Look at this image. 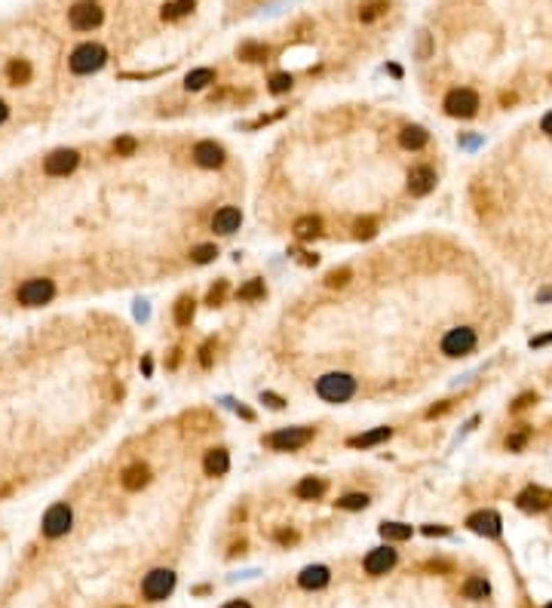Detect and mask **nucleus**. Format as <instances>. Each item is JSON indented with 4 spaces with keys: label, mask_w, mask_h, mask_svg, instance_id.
Instances as JSON below:
<instances>
[{
    "label": "nucleus",
    "mask_w": 552,
    "mask_h": 608,
    "mask_svg": "<svg viewBox=\"0 0 552 608\" xmlns=\"http://www.w3.org/2000/svg\"><path fill=\"white\" fill-rule=\"evenodd\" d=\"M316 394H320L325 403L341 406L356 394V378L347 372H329V375H322V378H316Z\"/></svg>",
    "instance_id": "obj_1"
},
{
    "label": "nucleus",
    "mask_w": 552,
    "mask_h": 608,
    "mask_svg": "<svg viewBox=\"0 0 552 608\" xmlns=\"http://www.w3.org/2000/svg\"><path fill=\"white\" fill-rule=\"evenodd\" d=\"M52 295H56V286H52V280H46V276L25 280L19 286V292H15L19 304H25V307H40L46 302H52Z\"/></svg>",
    "instance_id": "obj_6"
},
{
    "label": "nucleus",
    "mask_w": 552,
    "mask_h": 608,
    "mask_svg": "<svg viewBox=\"0 0 552 608\" xmlns=\"http://www.w3.org/2000/svg\"><path fill=\"white\" fill-rule=\"evenodd\" d=\"M239 225H243V212H239L237 206H221V209L215 212V218H212V230L215 234H221V237L239 230Z\"/></svg>",
    "instance_id": "obj_17"
},
{
    "label": "nucleus",
    "mask_w": 552,
    "mask_h": 608,
    "mask_svg": "<svg viewBox=\"0 0 552 608\" xmlns=\"http://www.w3.org/2000/svg\"><path fill=\"white\" fill-rule=\"evenodd\" d=\"M540 129H543V133H546V135H552V111H549L546 117L540 120Z\"/></svg>",
    "instance_id": "obj_50"
},
{
    "label": "nucleus",
    "mask_w": 552,
    "mask_h": 608,
    "mask_svg": "<svg viewBox=\"0 0 552 608\" xmlns=\"http://www.w3.org/2000/svg\"><path fill=\"white\" fill-rule=\"evenodd\" d=\"M221 608H252L246 602V599H233V602H227V605H221Z\"/></svg>",
    "instance_id": "obj_51"
},
{
    "label": "nucleus",
    "mask_w": 552,
    "mask_h": 608,
    "mask_svg": "<svg viewBox=\"0 0 552 608\" xmlns=\"http://www.w3.org/2000/svg\"><path fill=\"white\" fill-rule=\"evenodd\" d=\"M442 107H445L448 117H461V120H470L479 114V96L472 89H451L445 96V102H442Z\"/></svg>",
    "instance_id": "obj_4"
},
{
    "label": "nucleus",
    "mask_w": 552,
    "mask_h": 608,
    "mask_svg": "<svg viewBox=\"0 0 552 608\" xmlns=\"http://www.w3.org/2000/svg\"><path fill=\"white\" fill-rule=\"evenodd\" d=\"M172 313H175V322H178V326H191V322H193V313H197V302H193L191 295H181V298L175 302V311H172Z\"/></svg>",
    "instance_id": "obj_28"
},
{
    "label": "nucleus",
    "mask_w": 552,
    "mask_h": 608,
    "mask_svg": "<svg viewBox=\"0 0 552 608\" xmlns=\"http://www.w3.org/2000/svg\"><path fill=\"white\" fill-rule=\"evenodd\" d=\"M390 436H393V427H375V430H365V433L353 436V440H350V445H353V449H371V445L387 443Z\"/></svg>",
    "instance_id": "obj_23"
},
{
    "label": "nucleus",
    "mask_w": 552,
    "mask_h": 608,
    "mask_svg": "<svg viewBox=\"0 0 552 608\" xmlns=\"http://www.w3.org/2000/svg\"><path fill=\"white\" fill-rule=\"evenodd\" d=\"M353 230H356V237H359V240H371V237L378 234V221L365 215V218H359V221L353 225Z\"/></svg>",
    "instance_id": "obj_38"
},
{
    "label": "nucleus",
    "mask_w": 552,
    "mask_h": 608,
    "mask_svg": "<svg viewBox=\"0 0 552 608\" xmlns=\"http://www.w3.org/2000/svg\"><path fill=\"white\" fill-rule=\"evenodd\" d=\"M436 188V169L433 166H415L408 172V194L411 197H426Z\"/></svg>",
    "instance_id": "obj_14"
},
{
    "label": "nucleus",
    "mask_w": 552,
    "mask_h": 608,
    "mask_svg": "<svg viewBox=\"0 0 552 608\" xmlns=\"http://www.w3.org/2000/svg\"><path fill=\"white\" fill-rule=\"evenodd\" d=\"M224 160H227V151L221 148L218 142L206 138V142H197L193 144V163L203 166V169H221Z\"/></svg>",
    "instance_id": "obj_10"
},
{
    "label": "nucleus",
    "mask_w": 552,
    "mask_h": 608,
    "mask_svg": "<svg viewBox=\"0 0 552 608\" xmlns=\"http://www.w3.org/2000/svg\"><path fill=\"white\" fill-rule=\"evenodd\" d=\"M516 504H519V510H525V513H543L552 507V491L543 489V486H528L525 491H519Z\"/></svg>",
    "instance_id": "obj_11"
},
{
    "label": "nucleus",
    "mask_w": 552,
    "mask_h": 608,
    "mask_svg": "<svg viewBox=\"0 0 552 608\" xmlns=\"http://www.w3.org/2000/svg\"><path fill=\"white\" fill-rule=\"evenodd\" d=\"M362 565H365V572L375 574V578H378V574H387V572H390V568L396 565V550H393V547H378V550H371L368 556H365Z\"/></svg>",
    "instance_id": "obj_16"
},
{
    "label": "nucleus",
    "mask_w": 552,
    "mask_h": 608,
    "mask_svg": "<svg viewBox=\"0 0 552 608\" xmlns=\"http://www.w3.org/2000/svg\"><path fill=\"white\" fill-rule=\"evenodd\" d=\"M71 526H74V513H71V507L68 504H52L50 510L43 513V535L46 537H61V535H68L71 532Z\"/></svg>",
    "instance_id": "obj_9"
},
{
    "label": "nucleus",
    "mask_w": 552,
    "mask_h": 608,
    "mask_svg": "<svg viewBox=\"0 0 552 608\" xmlns=\"http://www.w3.org/2000/svg\"><path fill=\"white\" fill-rule=\"evenodd\" d=\"M261 403H267L270 409H276V412L285 409V399L279 396V394H270V390H264V394H261Z\"/></svg>",
    "instance_id": "obj_43"
},
{
    "label": "nucleus",
    "mask_w": 552,
    "mask_h": 608,
    "mask_svg": "<svg viewBox=\"0 0 552 608\" xmlns=\"http://www.w3.org/2000/svg\"><path fill=\"white\" fill-rule=\"evenodd\" d=\"M543 608H552V602H549V605H543Z\"/></svg>",
    "instance_id": "obj_56"
},
{
    "label": "nucleus",
    "mask_w": 552,
    "mask_h": 608,
    "mask_svg": "<svg viewBox=\"0 0 552 608\" xmlns=\"http://www.w3.org/2000/svg\"><path fill=\"white\" fill-rule=\"evenodd\" d=\"M528 440H531V430H528V427H519L516 433L507 436V449H509V452H522L525 445H528Z\"/></svg>",
    "instance_id": "obj_37"
},
{
    "label": "nucleus",
    "mask_w": 552,
    "mask_h": 608,
    "mask_svg": "<svg viewBox=\"0 0 552 608\" xmlns=\"http://www.w3.org/2000/svg\"><path fill=\"white\" fill-rule=\"evenodd\" d=\"M540 302H543V304H546V302H552V286L540 292Z\"/></svg>",
    "instance_id": "obj_53"
},
{
    "label": "nucleus",
    "mask_w": 552,
    "mask_h": 608,
    "mask_svg": "<svg viewBox=\"0 0 552 608\" xmlns=\"http://www.w3.org/2000/svg\"><path fill=\"white\" fill-rule=\"evenodd\" d=\"M172 590H175V572H169V568H154L142 581V593L147 602H163Z\"/></svg>",
    "instance_id": "obj_5"
},
{
    "label": "nucleus",
    "mask_w": 552,
    "mask_h": 608,
    "mask_svg": "<svg viewBox=\"0 0 552 608\" xmlns=\"http://www.w3.org/2000/svg\"><path fill=\"white\" fill-rule=\"evenodd\" d=\"M68 19H71V28H77V31H92V28L102 25L105 13L96 0H77L71 10H68Z\"/></svg>",
    "instance_id": "obj_7"
},
{
    "label": "nucleus",
    "mask_w": 552,
    "mask_h": 608,
    "mask_svg": "<svg viewBox=\"0 0 552 608\" xmlns=\"http://www.w3.org/2000/svg\"><path fill=\"white\" fill-rule=\"evenodd\" d=\"M181 427H184V433H191V436L209 433V430L215 427V415L209 409H191V412L181 415Z\"/></svg>",
    "instance_id": "obj_15"
},
{
    "label": "nucleus",
    "mask_w": 552,
    "mask_h": 608,
    "mask_svg": "<svg viewBox=\"0 0 552 608\" xmlns=\"http://www.w3.org/2000/svg\"><path fill=\"white\" fill-rule=\"evenodd\" d=\"M368 501H371V498L365 495V491H350V495L338 498V507H341V510H365Z\"/></svg>",
    "instance_id": "obj_35"
},
{
    "label": "nucleus",
    "mask_w": 552,
    "mask_h": 608,
    "mask_svg": "<svg viewBox=\"0 0 552 608\" xmlns=\"http://www.w3.org/2000/svg\"><path fill=\"white\" fill-rule=\"evenodd\" d=\"M426 142H430V133H426L424 126H417V123H411V126H402L399 144H402L405 151H421V148H426Z\"/></svg>",
    "instance_id": "obj_19"
},
{
    "label": "nucleus",
    "mask_w": 552,
    "mask_h": 608,
    "mask_svg": "<svg viewBox=\"0 0 552 608\" xmlns=\"http://www.w3.org/2000/svg\"><path fill=\"white\" fill-rule=\"evenodd\" d=\"M212 348H215V341H206L203 348H200V366L203 369L212 366Z\"/></svg>",
    "instance_id": "obj_45"
},
{
    "label": "nucleus",
    "mask_w": 552,
    "mask_h": 608,
    "mask_svg": "<svg viewBox=\"0 0 552 608\" xmlns=\"http://www.w3.org/2000/svg\"><path fill=\"white\" fill-rule=\"evenodd\" d=\"M276 541L279 544H294L298 541V532H294V528H283V532H276Z\"/></svg>",
    "instance_id": "obj_46"
},
{
    "label": "nucleus",
    "mask_w": 552,
    "mask_h": 608,
    "mask_svg": "<svg viewBox=\"0 0 552 608\" xmlns=\"http://www.w3.org/2000/svg\"><path fill=\"white\" fill-rule=\"evenodd\" d=\"M215 258H218V246L215 243H200V246H193L191 249L193 265H209V261H215Z\"/></svg>",
    "instance_id": "obj_34"
},
{
    "label": "nucleus",
    "mask_w": 552,
    "mask_h": 608,
    "mask_svg": "<svg viewBox=\"0 0 552 608\" xmlns=\"http://www.w3.org/2000/svg\"><path fill=\"white\" fill-rule=\"evenodd\" d=\"M476 341H479L476 329L457 326V329H451V332L442 338V353H445V357H466V353H472Z\"/></svg>",
    "instance_id": "obj_8"
},
{
    "label": "nucleus",
    "mask_w": 552,
    "mask_h": 608,
    "mask_svg": "<svg viewBox=\"0 0 552 608\" xmlns=\"http://www.w3.org/2000/svg\"><path fill=\"white\" fill-rule=\"evenodd\" d=\"M203 470L206 476H224L230 470V455L227 449H209L203 458Z\"/></svg>",
    "instance_id": "obj_20"
},
{
    "label": "nucleus",
    "mask_w": 552,
    "mask_h": 608,
    "mask_svg": "<svg viewBox=\"0 0 552 608\" xmlns=\"http://www.w3.org/2000/svg\"><path fill=\"white\" fill-rule=\"evenodd\" d=\"M466 528L476 532V535H485V537H500L503 522L494 510H479V513H472V517L466 519Z\"/></svg>",
    "instance_id": "obj_13"
},
{
    "label": "nucleus",
    "mask_w": 552,
    "mask_h": 608,
    "mask_svg": "<svg viewBox=\"0 0 552 608\" xmlns=\"http://www.w3.org/2000/svg\"><path fill=\"white\" fill-rule=\"evenodd\" d=\"M534 403H537V394H522L516 403H512V412H525L528 406H534Z\"/></svg>",
    "instance_id": "obj_44"
},
{
    "label": "nucleus",
    "mask_w": 552,
    "mask_h": 608,
    "mask_svg": "<svg viewBox=\"0 0 552 608\" xmlns=\"http://www.w3.org/2000/svg\"><path fill=\"white\" fill-rule=\"evenodd\" d=\"M424 535H448V526H424Z\"/></svg>",
    "instance_id": "obj_48"
},
{
    "label": "nucleus",
    "mask_w": 552,
    "mask_h": 608,
    "mask_svg": "<svg viewBox=\"0 0 552 608\" xmlns=\"http://www.w3.org/2000/svg\"><path fill=\"white\" fill-rule=\"evenodd\" d=\"M411 532H415V528H411L408 522H384V526H380V537H384V541H408Z\"/></svg>",
    "instance_id": "obj_29"
},
{
    "label": "nucleus",
    "mask_w": 552,
    "mask_h": 608,
    "mask_svg": "<svg viewBox=\"0 0 552 608\" xmlns=\"http://www.w3.org/2000/svg\"><path fill=\"white\" fill-rule=\"evenodd\" d=\"M387 10H390V0H365V3L359 6V22H375V19H380Z\"/></svg>",
    "instance_id": "obj_30"
},
{
    "label": "nucleus",
    "mask_w": 552,
    "mask_h": 608,
    "mask_svg": "<svg viewBox=\"0 0 552 608\" xmlns=\"http://www.w3.org/2000/svg\"><path fill=\"white\" fill-rule=\"evenodd\" d=\"M488 593H491V584L482 578V574H472V578H466V584H463V596H466V599H485Z\"/></svg>",
    "instance_id": "obj_31"
},
{
    "label": "nucleus",
    "mask_w": 552,
    "mask_h": 608,
    "mask_svg": "<svg viewBox=\"0 0 552 608\" xmlns=\"http://www.w3.org/2000/svg\"><path fill=\"white\" fill-rule=\"evenodd\" d=\"M325 480H320V476H304V480L294 486V495L301 498V501H320V498L325 495Z\"/></svg>",
    "instance_id": "obj_22"
},
{
    "label": "nucleus",
    "mask_w": 552,
    "mask_h": 608,
    "mask_svg": "<svg viewBox=\"0 0 552 608\" xmlns=\"http://www.w3.org/2000/svg\"><path fill=\"white\" fill-rule=\"evenodd\" d=\"M6 114H10V111H6V105H3V102H0V123H3V120H6Z\"/></svg>",
    "instance_id": "obj_55"
},
{
    "label": "nucleus",
    "mask_w": 552,
    "mask_h": 608,
    "mask_svg": "<svg viewBox=\"0 0 552 608\" xmlns=\"http://www.w3.org/2000/svg\"><path fill=\"white\" fill-rule=\"evenodd\" d=\"M107 61V50L102 43H80V46H74V52H71V59H68V65H71V71L74 74H92V71H98Z\"/></svg>",
    "instance_id": "obj_2"
},
{
    "label": "nucleus",
    "mask_w": 552,
    "mask_h": 608,
    "mask_svg": "<svg viewBox=\"0 0 552 608\" xmlns=\"http://www.w3.org/2000/svg\"><path fill=\"white\" fill-rule=\"evenodd\" d=\"M193 6H197L193 0H169V3H163L160 15H163V22H175V19H184V15H191Z\"/></svg>",
    "instance_id": "obj_26"
},
{
    "label": "nucleus",
    "mask_w": 552,
    "mask_h": 608,
    "mask_svg": "<svg viewBox=\"0 0 552 608\" xmlns=\"http://www.w3.org/2000/svg\"><path fill=\"white\" fill-rule=\"evenodd\" d=\"M224 295H227V280H218L212 289H209L206 304H209V307H218V304H224Z\"/></svg>",
    "instance_id": "obj_39"
},
{
    "label": "nucleus",
    "mask_w": 552,
    "mask_h": 608,
    "mask_svg": "<svg viewBox=\"0 0 552 608\" xmlns=\"http://www.w3.org/2000/svg\"><path fill=\"white\" fill-rule=\"evenodd\" d=\"M237 56L243 59V61H252V65H258V61H267V56H270V46H267V43L246 40V43H239Z\"/></svg>",
    "instance_id": "obj_25"
},
{
    "label": "nucleus",
    "mask_w": 552,
    "mask_h": 608,
    "mask_svg": "<svg viewBox=\"0 0 552 608\" xmlns=\"http://www.w3.org/2000/svg\"><path fill=\"white\" fill-rule=\"evenodd\" d=\"M77 163H80V154L74 148H59L43 160V172L46 175H68L77 169Z\"/></svg>",
    "instance_id": "obj_12"
},
{
    "label": "nucleus",
    "mask_w": 552,
    "mask_h": 608,
    "mask_svg": "<svg viewBox=\"0 0 552 608\" xmlns=\"http://www.w3.org/2000/svg\"><path fill=\"white\" fill-rule=\"evenodd\" d=\"M549 341H552V332H549V335H540V338H534V341H531V348H546Z\"/></svg>",
    "instance_id": "obj_49"
},
{
    "label": "nucleus",
    "mask_w": 552,
    "mask_h": 608,
    "mask_svg": "<svg viewBox=\"0 0 552 608\" xmlns=\"http://www.w3.org/2000/svg\"><path fill=\"white\" fill-rule=\"evenodd\" d=\"M6 77H10V83L22 87V83L31 80V65H28L25 59H13L10 65H6Z\"/></svg>",
    "instance_id": "obj_32"
},
{
    "label": "nucleus",
    "mask_w": 552,
    "mask_h": 608,
    "mask_svg": "<svg viewBox=\"0 0 552 608\" xmlns=\"http://www.w3.org/2000/svg\"><path fill=\"white\" fill-rule=\"evenodd\" d=\"M123 489H129V491H138V489H144L147 482H151V467L147 464H129L126 470H123Z\"/></svg>",
    "instance_id": "obj_21"
},
{
    "label": "nucleus",
    "mask_w": 552,
    "mask_h": 608,
    "mask_svg": "<svg viewBox=\"0 0 552 608\" xmlns=\"http://www.w3.org/2000/svg\"><path fill=\"white\" fill-rule=\"evenodd\" d=\"M294 237L298 240H313V237H320L322 234V218L320 215H301L298 221H294Z\"/></svg>",
    "instance_id": "obj_24"
},
{
    "label": "nucleus",
    "mask_w": 552,
    "mask_h": 608,
    "mask_svg": "<svg viewBox=\"0 0 552 608\" xmlns=\"http://www.w3.org/2000/svg\"><path fill=\"white\" fill-rule=\"evenodd\" d=\"M209 83H215V71H212V68H193V71L184 77V89H191V92L206 89Z\"/></svg>",
    "instance_id": "obj_27"
},
{
    "label": "nucleus",
    "mask_w": 552,
    "mask_h": 608,
    "mask_svg": "<svg viewBox=\"0 0 552 608\" xmlns=\"http://www.w3.org/2000/svg\"><path fill=\"white\" fill-rule=\"evenodd\" d=\"M329 581H331V572L325 565H307L304 572L298 574V584L304 590H322Z\"/></svg>",
    "instance_id": "obj_18"
},
{
    "label": "nucleus",
    "mask_w": 552,
    "mask_h": 608,
    "mask_svg": "<svg viewBox=\"0 0 552 608\" xmlns=\"http://www.w3.org/2000/svg\"><path fill=\"white\" fill-rule=\"evenodd\" d=\"M350 280V267H338V271H329V276H325V286L338 289V286H347Z\"/></svg>",
    "instance_id": "obj_41"
},
{
    "label": "nucleus",
    "mask_w": 552,
    "mask_h": 608,
    "mask_svg": "<svg viewBox=\"0 0 552 608\" xmlns=\"http://www.w3.org/2000/svg\"><path fill=\"white\" fill-rule=\"evenodd\" d=\"M430 52H433L430 34H426V31H421V34H417V59H430Z\"/></svg>",
    "instance_id": "obj_42"
},
{
    "label": "nucleus",
    "mask_w": 552,
    "mask_h": 608,
    "mask_svg": "<svg viewBox=\"0 0 552 608\" xmlns=\"http://www.w3.org/2000/svg\"><path fill=\"white\" fill-rule=\"evenodd\" d=\"M313 436H316V427H283V430H276V433H270L264 443L274 452H298V449H304Z\"/></svg>",
    "instance_id": "obj_3"
},
{
    "label": "nucleus",
    "mask_w": 552,
    "mask_h": 608,
    "mask_svg": "<svg viewBox=\"0 0 552 608\" xmlns=\"http://www.w3.org/2000/svg\"><path fill=\"white\" fill-rule=\"evenodd\" d=\"M292 83H294V77H292V74L279 71V74H274V77L267 80V89L274 92V96H283V92H289V89H292Z\"/></svg>",
    "instance_id": "obj_36"
},
{
    "label": "nucleus",
    "mask_w": 552,
    "mask_h": 608,
    "mask_svg": "<svg viewBox=\"0 0 552 608\" xmlns=\"http://www.w3.org/2000/svg\"><path fill=\"white\" fill-rule=\"evenodd\" d=\"M426 568H430V572H448V568H451V565H448V563H430V565H426Z\"/></svg>",
    "instance_id": "obj_52"
},
{
    "label": "nucleus",
    "mask_w": 552,
    "mask_h": 608,
    "mask_svg": "<svg viewBox=\"0 0 552 608\" xmlns=\"http://www.w3.org/2000/svg\"><path fill=\"white\" fill-rule=\"evenodd\" d=\"M267 295V286H264V280H248L246 286L237 289V298L239 302H258V298Z\"/></svg>",
    "instance_id": "obj_33"
},
{
    "label": "nucleus",
    "mask_w": 552,
    "mask_h": 608,
    "mask_svg": "<svg viewBox=\"0 0 552 608\" xmlns=\"http://www.w3.org/2000/svg\"><path fill=\"white\" fill-rule=\"evenodd\" d=\"M135 148H138V142L132 135H123V138H117V142H114V151L120 154V157H132Z\"/></svg>",
    "instance_id": "obj_40"
},
{
    "label": "nucleus",
    "mask_w": 552,
    "mask_h": 608,
    "mask_svg": "<svg viewBox=\"0 0 552 608\" xmlns=\"http://www.w3.org/2000/svg\"><path fill=\"white\" fill-rule=\"evenodd\" d=\"M451 409V403H442V406H433V409H426V418H439V415H445Z\"/></svg>",
    "instance_id": "obj_47"
},
{
    "label": "nucleus",
    "mask_w": 552,
    "mask_h": 608,
    "mask_svg": "<svg viewBox=\"0 0 552 608\" xmlns=\"http://www.w3.org/2000/svg\"><path fill=\"white\" fill-rule=\"evenodd\" d=\"M237 412H239V415H243V418H246V421H252V418H255V415H252V412H248V409H243V406H237Z\"/></svg>",
    "instance_id": "obj_54"
}]
</instances>
